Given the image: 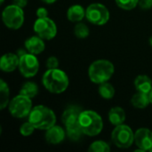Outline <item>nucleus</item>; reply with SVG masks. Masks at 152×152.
Returning <instances> with one entry per match:
<instances>
[{
	"instance_id": "33",
	"label": "nucleus",
	"mask_w": 152,
	"mask_h": 152,
	"mask_svg": "<svg viewBox=\"0 0 152 152\" xmlns=\"http://www.w3.org/2000/svg\"><path fill=\"white\" fill-rule=\"evenodd\" d=\"M25 53H27V52H26V51H24V50H19V51H18V53H17V55H18L19 57H20V56L24 55Z\"/></svg>"
},
{
	"instance_id": "21",
	"label": "nucleus",
	"mask_w": 152,
	"mask_h": 152,
	"mask_svg": "<svg viewBox=\"0 0 152 152\" xmlns=\"http://www.w3.org/2000/svg\"><path fill=\"white\" fill-rule=\"evenodd\" d=\"M20 94L25 95L30 99L36 97L38 94V86L36 83L32 81H28L21 86L20 90Z\"/></svg>"
},
{
	"instance_id": "14",
	"label": "nucleus",
	"mask_w": 152,
	"mask_h": 152,
	"mask_svg": "<svg viewBox=\"0 0 152 152\" xmlns=\"http://www.w3.org/2000/svg\"><path fill=\"white\" fill-rule=\"evenodd\" d=\"M82 111L83 110H81L79 107L75 105H71L69 108H67L61 115V121L64 124V126H68L78 123L79 116Z\"/></svg>"
},
{
	"instance_id": "23",
	"label": "nucleus",
	"mask_w": 152,
	"mask_h": 152,
	"mask_svg": "<svg viewBox=\"0 0 152 152\" xmlns=\"http://www.w3.org/2000/svg\"><path fill=\"white\" fill-rule=\"evenodd\" d=\"M98 92H99V94L102 98L107 99V100L112 99L115 95V88L113 87V86L111 84H110L108 82L100 84Z\"/></svg>"
},
{
	"instance_id": "28",
	"label": "nucleus",
	"mask_w": 152,
	"mask_h": 152,
	"mask_svg": "<svg viewBox=\"0 0 152 152\" xmlns=\"http://www.w3.org/2000/svg\"><path fill=\"white\" fill-rule=\"evenodd\" d=\"M59 66V61L56 57L51 56L46 61V67L47 69H57Z\"/></svg>"
},
{
	"instance_id": "25",
	"label": "nucleus",
	"mask_w": 152,
	"mask_h": 152,
	"mask_svg": "<svg viewBox=\"0 0 152 152\" xmlns=\"http://www.w3.org/2000/svg\"><path fill=\"white\" fill-rule=\"evenodd\" d=\"M74 33L77 38L84 39L89 36L90 30H89V28L87 27V25H86L85 23H82V22H78L77 24H76V26L74 28Z\"/></svg>"
},
{
	"instance_id": "15",
	"label": "nucleus",
	"mask_w": 152,
	"mask_h": 152,
	"mask_svg": "<svg viewBox=\"0 0 152 152\" xmlns=\"http://www.w3.org/2000/svg\"><path fill=\"white\" fill-rule=\"evenodd\" d=\"M25 48L30 53H33L35 55L40 54L45 48L44 39L37 35L30 37L25 41Z\"/></svg>"
},
{
	"instance_id": "26",
	"label": "nucleus",
	"mask_w": 152,
	"mask_h": 152,
	"mask_svg": "<svg viewBox=\"0 0 152 152\" xmlns=\"http://www.w3.org/2000/svg\"><path fill=\"white\" fill-rule=\"evenodd\" d=\"M118 7L123 10L130 11L135 8L139 3V0H115Z\"/></svg>"
},
{
	"instance_id": "18",
	"label": "nucleus",
	"mask_w": 152,
	"mask_h": 152,
	"mask_svg": "<svg viewBox=\"0 0 152 152\" xmlns=\"http://www.w3.org/2000/svg\"><path fill=\"white\" fill-rule=\"evenodd\" d=\"M134 86L137 92L149 94L152 89L151 79L146 75H139L134 79Z\"/></svg>"
},
{
	"instance_id": "13",
	"label": "nucleus",
	"mask_w": 152,
	"mask_h": 152,
	"mask_svg": "<svg viewBox=\"0 0 152 152\" xmlns=\"http://www.w3.org/2000/svg\"><path fill=\"white\" fill-rule=\"evenodd\" d=\"M66 133L64 129L60 126L54 125L46 130L45 133V140L49 144H59L65 139Z\"/></svg>"
},
{
	"instance_id": "19",
	"label": "nucleus",
	"mask_w": 152,
	"mask_h": 152,
	"mask_svg": "<svg viewBox=\"0 0 152 152\" xmlns=\"http://www.w3.org/2000/svg\"><path fill=\"white\" fill-rule=\"evenodd\" d=\"M131 103L134 108L145 109L151 103L149 94L137 92L136 94H134L133 95V97L131 99Z\"/></svg>"
},
{
	"instance_id": "36",
	"label": "nucleus",
	"mask_w": 152,
	"mask_h": 152,
	"mask_svg": "<svg viewBox=\"0 0 152 152\" xmlns=\"http://www.w3.org/2000/svg\"><path fill=\"white\" fill-rule=\"evenodd\" d=\"M4 0H1V1H0V4H4Z\"/></svg>"
},
{
	"instance_id": "9",
	"label": "nucleus",
	"mask_w": 152,
	"mask_h": 152,
	"mask_svg": "<svg viewBox=\"0 0 152 152\" xmlns=\"http://www.w3.org/2000/svg\"><path fill=\"white\" fill-rule=\"evenodd\" d=\"M35 33L44 40H51L57 34V26L55 22L48 18H37L33 26Z\"/></svg>"
},
{
	"instance_id": "11",
	"label": "nucleus",
	"mask_w": 152,
	"mask_h": 152,
	"mask_svg": "<svg viewBox=\"0 0 152 152\" xmlns=\"http://www.w3.org/2000/svg\"><path fill=\"white\" fill-rule=\"evenodd\" d=\"M134 142L136 146L146 151L152 148V131L148 128H139L134 134Z\"/></svg>"
},
{
	"instance_id": "35",
	"label": "nucleus",
	"mask_w": 152,
	"mask_h": 152,
	"mask_svg": "<svg viewBox=\"0 0 152 152\" xmlns=\"http://www.w3.org/2000/svg\"><path fill=\"white\" fill-rule=\"evenodd\" d=\"M150 45H151V47H152V36L151 37V38H150Z\"/></svg>"
},
{
	"instance_id": "1",
	"label": "nucleus",
	"mask_w": 152,
	"mask_h": 152,
	"mask_svg": "<svg viewBox=\"0 0 152 152\" xmlns=\"http://www.w3.org/2000/svg\"><path fill=\"white\" fill-rule=\"evenodd\" d=\"M45 88L52 94H61L69 86L67 74L60 69H48L42 78Z\"/></svg>"
},
{
	"instance_id": "3",
	"label": "nucleus",
	"mask_w": 152,
	"mask_h": 152,
	"mask_svg": "<svg viewBox=\"0 0 152 152\" xmlns=\"http://www.w3.org/2000/svg\"><path fill=\"white\" fill-rule=\"evenodd\" d=\"M115 72L113 63L108 60L101 59L94 61L88 69L90 80L97 85L108 82Z\"/></svg>"
},
{
	"instance_id": "20",
	"label": "nucleus",
	"mask_w": 152,
	"mask_h": 152,
	"mask_svg": "<svg viewBox=\"0 0 152 152\" xmlns=\"http://www.w3.org/2000/svg\"><path fill=\"white\" fill-rule=\"evenodd\" d=\"M66 134L70 141L77 142L81 139L84 133H83L79 124L77 123V124H73V125L66 126Z\"/></svg>"
},
{
	"instance_id": "12",
	"label": "nucleus",
	"mask_w": 152,
	"mask_h": 152,
	"mask_svg": "<svg viewBox=\"0 0 152 152\" xmlns=\"http://www.w3.org/2000/svg\"><path fill=\"white\" fill-rule=\"evenodd\" d=\"M20 57L12 53L4 54L0 60V69L4 72H12L19 67Z\"/></svg>"
},
{
	"instance_id": "8",
	"label": "nucleus",
	"mask_w": 152,
	"mask_h": 152,
	"mask_svg": "<svg viewBox=\"0 0 152 152\" xmlns=\"http://www.w3.org/2000/svg\"><path fill=\"white\" fill-rule=\"evenodd\" d=\"M86 17L92 24L102 26L109 21L110 12L104 4L101 3H94L86 8Z\"/></svg>"
},
{
	"instance_id": "5",
	"label": "nucleus",
	"mask_w": 152,
	"mask_h": 152,
	"mask_svg": "<svg viewBox=\"0 0 152 152\" xmlns=\"http://www.w3.org/2000/svg\"><path fill=\"white\" fill-rule=\"evenodd\" d=\"M4 24L12 29H19L24 23V12L15 4L7 5L2 13Z\"/></svg>"
},
{
	"instance_id": "10",
	"label": "nucleus",
	"mask_w": 152,
	"mask_h": 152,
	"mask_svg": "<svg viewBox=\"0 0 152 152\" xmlns=\"http://www.w3.org/2000/svg\"><path fill=\"white\" fill-rule=\"evenodd\" d=\"M19 70L24 77H33L39 69V62L37 56L33 53H27L20 57Z\"/></svg>"
},
{
	"instance_id": "32",
	"label": "nucleus",
	"mask_w": 152,
	"mask_h": 152,
	"mask_svg": "<svg viewBox=\"0 0 152 152\" xmlns=\"http://www.w3.org/2000/svg\"><path fill=\"white\" fill-rule=\"evenodd\" d=\"M41 1L44 2V3H45V4H52L55 3L57 0H41Z\"/></svg>"
},
{
	"instance_id": "6",
	"label": "nucleus",
	"mask_w": 152,
	"mask_h": 152,
	"mask_svg": "<svg viewBox=\"0 0 152 152\" xmlns=\"http://www.w3.org/2000/svg\"><path fill=\"white\" fill-rule=\"evenodd\" d=\"M8 109L11 115L16 118H24L29 115L32 110V101L30 98L18 94L8 104Z\"/></svg>"
},
{
	"instance_id": "7",
	"label": "nucleus",
	"mask_w": 152,
	"mask_h": 152,
	"mask_svg": "<svg viewBox=\"0 0 152 152\" xmlns=\"http://www.w3.org/2000/svg\"><path fill=\"white\" fill-rule=\"evenodd\" d=\"M111 139L117 147L120 149H127L134 142V134L131 127L122 124L114 128L111 133Z\"/></svg>"
},
{
	"instance_id": "27",
	"label": "nucleus",
	"mask_w": 152,
	"mask_h": 152,
	"mask_svg": "<svg viewBox=\"0 0 152 152\" xmlns=\"http://www.w3.org/2000/svg\"><path fill=\"white\" fill-rule=\"evenodd\" d=\"M35 129H36V127L28 121V122L23 123L20 126V133L23 136H28V135H30V134H33V132H34Z\"/></svg>"
},
{
	"instance_id": "31",
	"label": "nucleus",
	"mask_w": 152,
	"mask_h": 152,
	"mask_svg": "<svg viewBox=\"0 0 152 152\" xmlns=\"http://www.w3.org/2000/svg\"><path fill=\"white\" fill-rule=\"evenodd\" d=\"M28 4V0H13V4L19 6V7H25Z\"/></svg>"
},
{
	"instance_id": "22",
	"label": "nucleus",
	"mask_w": 152,
	"mask_h": 152,
	"mask_svg": "<svg viewBox=\"0 0 152 152\" xmlns=\"http://www.w3.org/2000/svg\"><path fill=\"white\" fill-rule=\"evenodd\" d=\"M9 96L10 91L8 85L4 82V80H0V109L4 110L9 104Z\"/></svg>"
},
{
	"instance_id": "29",
	"label": "nucleus",
	"mask_w": 152,
	"mask_h": 152,
	"mask_svg": "<svg viewBox=\"0 0 152 152\" xmlns=\"http://www.w3.org/2000/svg\"><path fill=\"white\" fill-rule=\"evenodd\" d=\"M139 6L143 10H148L152 7V0H139Z\"/></svg>"
},
{
	"instance_id": "30",
	"label": "nucleus",
	"mask_w": 152,
	"mask_h": 152,
	"mask_svg": "<svg viewBox=\"0 0 152 152\" xmlns=\"http://www.w3.org/2000/svg\"><path fill=\"white\" fill-rule=\"evenodd\" d=\"M36 14H37V18H45V17L48 16V12L45 7H39L37 10Z\"/></svg>"
},
{
	"instance_id": "16",
	"label": "nucleus",
	"mask_w": 152,
	"mask_h": 152,
	"mask_svg": "<svg viewBox=\"0 0 152 152\" xmlns=\"http://www.w3.org/2000/svg\"><path fill=\"white\" fill-rule=\"evenodd\" d=\"M67 17L69 21L79 22L86 17V10L80 4L71 5L67 12Z\"/></svg>"
},
{
	"instance_id": "24",
	"label": "nucleus",
	"mask_w": 152,
	"mask_h": 152,
	"mask_svg": "<svg viewBox=\"0 0 152 152\" xmlns=\"http://www.w3.org/2000/svg\"><path fill=\"white\" fill-rule=\"evenodd\" d=\"M88 151L90 152H110V145L103 141H95L89 146Z\"/></svg>"
},
{
	"instance_id": "34",
	"label": "nucleus",
	"mask_w": 152,
	"mask_h": 152,
	"mask_svg": "<svg viewBox=\"0 0 152 152\" xmlns=\"http://www.w3.org/2000/svg\"><path fill=\"white\" fill-rule=\"evenodd\" d=\"M149 96H150V101H151V103L152 104V89L151 90V92L149 93Z\"/></svg>"
},
{
	"instance_id": "17",
	"label": "nucleus",
	"mask_w": 152,
	"mask_h": 152,
	"mask_svg": "<svg viewBox=\"0 0 152 152\" xmlns=\"http://www.w3.org/2000/svg\"><path fill=\"white\" fill-rule=\"evenodd\" d=\"M109 120L110 122L117 126L122 125L126 120V112L120 107H114L109 111Z\"/></svg>"
},
{
	"instance_id": "37",
	"label": "nucleus",
	"mask_w": 152,
	"mask_h": 152,
	"mask_svg": "<svg viewBox=\"0 0 152 152\" xmlns=\"http://www.w3.org/2000/svg\"><path fill=\"white\" fill-rule=\"evenodd\" d=\"M150 151H152V148H151V150H150Z\"/></svg>"
},
{
	"instance_id": "2",
	"label": "nucleus",
	"mask_w": 152,
	"mask_h": 152,
	"mask_svg": "<svg viewBox=\"0 0 152 152\" xmlns=\"http://www.w3.org/2000/svg\"><path fill=\"white\" fill-rule=\"evenodd\" d=\"M28 121L36 129L47 130L55 125L56 117L50 108L44 105H37L32 108L28 115Z\"/></svg>"
},
{
	"instance_id": "4",
	"label": "nucleus",
	"mask_w": 152,
	"mask_h": 152,
	"mask_svg": "<svg viewBox=\"0 0 152 152\" xmlns=\"http://www.w3.org/2000/svg\"><path fill=\"white\" fill-rule=\"evenodd\" d=\"M78 124L84 134L88 136L98 135L103 128L102 117L94 110H83L79 116Z\"/></svg>"
}]
</instances>
